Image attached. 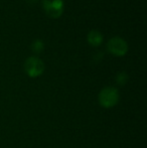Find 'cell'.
I'll return each instance as SVG.
<instances>
[{
	"instance_id": "6da1fadb",
	"label": "cell",
	"mask_w": 147,
	"mask_h": 148,
	"mask_svg": "<svg viewBox=\"0 0 147 148\" xmlns=\"http://www.w3.org/2000/svg\"><path fill=\"white\" fill-rule=\"evenodd\" d=\"M119 101V92L113 87H106L99 94V102L104 108H112Z\"/></svg>"
},
{
	"instance_id": "7a4b0ae2",
	"label": "cell",
	"mask_w": 147,
	"mask_h": 148,
	"mask_svg": "<svg viewBox=\"0 0 147 148\" xmlns=\"http://www.w3.org/2000/svg\"><path fill=\"white\" fill-rule=\"evenodd\" d=\"M24 71L31 78L39 77L44 71V64L36 57H30L24 62Z\"/></svg>"
},
{
	"instance_id": "5b68a950",
	"label": "cell",
	"mask_w": 147,
	"mask_h": 148,
	"mask_svg": "<svg viewBox=\"0 0 147 148\" xmlns=\"http://www.w3.org/2000/svg\"><path fill=\"white\" fill-rule=\"evenodd\" d=\"M103 35L100 31L93 29L88 33V42L93 47H98L102 43Z\"/></svg>"
},
{
	"instance_id": "52a82bcc",
	"label": "cell",
	"mask_w": 147,
	"mask_h": 148,
	"mask_svg": "<svg viewBox=\"0 0 147 148\" xmlns=\"http://www.w3.org/2000/svg\"><path fill=\"white\" fill-rule=\"evenodd\" d=\"M116 81L119 85H125L128 81V76L126 75V73H120V74H118Z\"/></svg>"
},
{
	"instance_id": "8992f818",
	"label": "cell",
	"mask_w": 147,
	"mask_h": 148,
	"mask_svg": "<svg viewBox=\"0 0 147 148\" xmlns=\"http://www.w3.org/2000/svg\"><path fill=\"white\" fill-rule=\"evenodd\" d=\"M43 49H44V43H43V41L40 40V39H36V40H34V42H32L31 49H32V51H34L36 53H41V51H43Z\"/></svg>"
},
{
	"instance_id": "277c9868",
	"label": "cell",
	"mask_w": 147,
	"mask_h": 148,
	"mask_svg": "<svg viewBox=\"0 0 147 148\" xmlns=\"http://www.w3.org/2000/svg\"><path fill=\"white\" fill-rule=\"evenodd\" d=\"M42 7L49 16L59 18L64 12L63 0H42Z\"/></svg>"
},
{
	"instance_id": "3957f363",
	"label": "cell",
	"mask_w": 147,
	"mask_h": 148,
	"mask_svg": "<svg viewBox=\"0 0 147 148\" xmlns=\"http://www.w3.org/2000/svg\"><path fill=\"white\" fill-rule=\"evenodd\" d=\"M107 49L109 53L116 57H123L128 51V45L123 38L114 36L109 39L107 43Z\"/></svg>"
}]
</instances>
